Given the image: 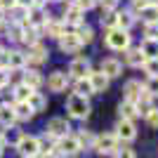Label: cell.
<instances>
[{
    "label": "cell",
    "instance_id": "cell-44",
    "mask_svg": "<svg viewBox=\"0 0 158 158\" xmlns=\"http://www.w3.org/2000/svg\"><path fill=\"white\" fill-rule=\"evenodd\" d=\"M10 83V69H0V87H5Z\"/></svg>",
    "mask_w": 158,
    "mask_h": 158
},
{
    "label": "cell",
    "instance_id": "cell-17",
    "mask_svg": "<svg viewBox=\"0 0 158 158\" xmlns=\"http://www.w3.org/2000/svg\"><path fill=\"white\" fill-rule=\"evenodd\" d=\"M87 80H90V85H92V92H104L106 87H109V78H106L102 71H90Z\"/></svg>",
    "mask_w": 158,
    "mask_h": 158
},
{
    "label": "cell",
    "instance_id": "cell-24",
    "mask_svg": "<svg viewBox=\"0 0 158 158\" xmlns=\"http://www.w3.org/2000/svg\"><path fill=\"white\" fill-rule=\"evenodd\" d=\"M125 61H127V66H132V69H142V64L146 61V57L139 52V47H135V50H127Z\"/></svg>",
    "mask_w": 158,
    "mask_h": 158
},
{
    "label": "cell",
    "instance_id": "cell-38",
    "mask_svg": "<svg viewBox=\"0 0 158 158\" xmlns=\"http://www.w3.org/2000/svg\"><path fill=\"white\" fill-rule=\"evenodd\" d=\"M99 5H102V12H113L116 7H118L120 0H97Z\"/></svg>",
    "mask_w": 158,
    "mask_h": 158
},
{
    "label": "cell",
    "instance_id": "cell-5",
    "mask_svg": "<svg viewBox=\"0 0 158 158\" xmlns=\"http://www.w3.org/2000/svg\"><path fill=\"white\" fill-rule=\"evenodd\" d=\"M57 153H66V156H73V153H78V151H83L80 149V142H78V137L76 135H66V137H59L57 139Z\"/></svg>",
    "mask_w": 158,
    "mask_h": 158
},
{
    "label": "cell",
    "instance_id": "cell-2",
    "mask_svg": "<svg viewBox=\"0 0 158 158\" xmlns=\"http://www.w3.org/2000/svg\"><path fill=\"white\" fill-rule=\"evenodd\" d=\"M104 43H106L109 50H113V52H123V50L130 47V33L120 31V28H111V31H106Z\"/></svg>",
    "mask_w": 158,
    "mask_h": 158
},
{
    "label": "cell",
    "instance_id": "cell-12",
    "mask_svg": "<svg viewBox=\"0 0 158 158\" xmlns=\"http://www.w3.org/2000/svg\"><path fill=\"white\" fill-rule=\"evenodd\" d=\"M26 54L19 52V50H12V52H5V64L7 69H14V71H21L24 66H26Z\"/></svg>",
    "mask_w": 158,
    "mask_h": 158
},
{
    "label": "cell",
    "instance_id": "cell-43",
    "mask_svg": "<svg viewBox=\"0 0 158 158\" xmlns=\"http://www.w3.org/2000/svg\"><path fill=\"white\" fill-rule=\"evenodd\" d=\"M116 158H135V151H132V149H120V146H118Z\"/></svg>",
    "mask_w": 158,
    "mask_h": 158
},
{
    "label": "cell",
    "instance_id": "cell-41",
    "mask_svg": "<svg viewBox=\"0 0 158 158\" xmlns=\"http://www.w3.org/2000/svg\"><path fill=\"white\" fill-rule=\"evenodd\" d=\"M149 2H151V0H130V5H132V14H135V12H142V10H144Z\"/></svg>",
    "mask_w": 158,
    "mask_h": 158
},
{
    "label": "cell",
    "instance_id": "cell-31",
    "mask_svg": "<svg viewBox=\"0 0 158 158\" xmlns=\"http://www.w3.org/2000/svg\"><path fill=\"white\" fill-rule=\"evenodd\" d=\"M47 31V35H52V38L59 40L61 35H64V24H59V21H52V19H47V24L43 26Z\"/></svg>",
    "mask_w": 158,
    "mask_h": 158
},
{
    "label": "cell",
    "instance_id": "cell-39",
    "mask_svg": "<svg viewBox=\"0 0 158 158\" xmlns=\"http://www.w3.org/2000/svg\"><path fill=\"white\" fill-rule=\"evenodd\" d=\"M144 118H146V123H149V125H151V127H156V130H158V109H156V106H153L151 111L146 113Z\"/></svg>",
    "mask_w": 158,
    "mask_h": 158
},
{
    "label": "cell",
    "instance_id": "cell-18",
    "mask_svg": "<svg viewBox=\"0 0 158 158\" xmlns=\"http://www.w3.org/2000/svg\"><path fill=\"white\" fill-rule=\"evenodd\" d=\"M139 17H142V21H144L146 26H158V5L156 2H149V5L139 12Z\"/></svg>",
    "mask_w": 158,
    "mask_h": 158
},
{
    "label": "cell",
    "instance_id": "cell-30",
    "mask_svg": "<svg viewBox=\"0 0 158 158\" xmlns=\"http://www.w3.org/2000/svg\"><path fill=\"white\" fill-rule=\"evenodd\" d=\"M76 38H78L80 45H87V43H92V40H94V31L83 24V26H78V31H76Z\"/></svg>",
    "mask_w": 158,
    "mask_h": 158
},
{
    "label": "cell",
    "instance_id": "cell-3",
    "mask_svg": "<svg viewBox=\"0 0 158 158\" xmlns=\"http://www.w3.org/2000/svg\"><path fill=\"white\" fill-rule=\"evenodd\" d=\"M17 151H19V156H24V158H38L40 156L38 137H33V135H21V139L17 142Z\"/></svg>",
    "mask_w": 158,
    "mask_h": 158
},
{
    "label": "cell",
    "instance_id": "cell-37",
    "mask_svg": "<svg viewBox=\"0 0 158 158\" xmlns=\"http://www.w3.org/2000/svg\"><path fill=\"white\" fill-rule=\"evenodd\" d=\"M73 5L78 7L80 12H85V10H92V7L97 5V0H73Z\"/></svg>",
    "mask_w": 158,
    "mask_h": 158
},
{
    "label": "cell",
    "instance_id": "cell-48",
    "mask_svg": "<svg viewBox=\"0 0 158 158\" xmlns=\"http://www.w3.org/2000/svg\"><path fill=\"white\" fill-rule=\"evenodd\" d=\"M45 2H47V0H33V5H35V7H43Z\"/></svg>",
    "mask_w": 158,
    "mask_h": 158
},
{
    "label": "cell",
    "instance_id": "cell-33",
    "mask_svg": "<svg viewBox=\"0 0 158 158\" xmlns=\"http://www.w3.org/2000/svg\"><path fill=\"white\" fill-rule=\"evenodd\" d=\"M94 139H97V137H94V135H92V132H80V135H78V142H80V149H92V146H94Z\"/></svg>",
    "mask_w": 158,
    "mask_h": 158
},
{
    "label": "cell",
    "instance_id": "cell-8",
    "mask_svg": "<svg viewBox=\"0 0 158 158\" xmlns=\"http://www.w3.org/2000/svg\"><path fill=\"white\" fill-rule=\"evenodd\" d=\"M69 130H71V125H69V120H66V118H50V123H47V127H45V132H47V135H52L54 139L66 137Z\"/></svg>",
    "mask_w": 158,
    "mask_h": 158
},
{
    "label": "cell",
    "instance_id": "cell-51",
    "mask_svg": "<svg viewBox=\"0 0 158 158\" xmlns=\"http://www.w3.org/2000/svg\"><path fill=\"white\" fill-rule=\"evenodd\" d=\"M2 14H5V12H2V10H0V26H2V21H5V17H2Z\"/></svg>",
    "mask_w": 158,
    "mask_h": 158
},
{
    "label": "cell",
    "instance_id": "cell-22",
    "mask_svg": "<svg viewBox=\"0 0 158 158\" xmlns=\"http://www.w3.org/2000/svg\"><path fill=\"white\" fill-rule=\"evenodd\" d=\"M21 73H24V80H21V83H24V85H28L33 92L43 85V76H40L38 71H21Z\"/></svg>",
    "mask_w": 158,
    "mask_h": 158
},
{
    "label": "cell",
    "instance_id": "cell-32",
    "mask_svg": "<svg viewBox=\"0 0 158 158\" xmlns=\"http://www.w3.org/2000/svg\"><path fill=\"white\" fill-rule=\"evenodd\" d=\"M31 87L28 85H24V83H19V85L14 87V99H17V102H28V97H31Z\"/></svg>",
    "mask_w": 158,
    "mask_h": 158
},
{
    "label": "cell",
    "instance_id": "cell-21",
    "mask_svg": "<svg viewBox=\"0 0 158 158\" xmlns=\"http://www.w3.org/2000/svg\"><path fill=\"white\" fill-rule=\"evenodd\" d=\"M116 14H118L116 28H120V31H130V28L135 26V14H132L130 10H125V12H116Z\"/></svg>",
    "mask_w": 158,
    "mask_h": 158
},
{
    "label": "cell",
    "instance_id": "cell-25",
    "mask_svg": "<svg viewBox=\"0 0 158 158\" xmlns=\"http://www.w3.org/2000/svg\"><path fill=\"white\" fill-rule=\"evenodd\" d=\"M118 113H120L123 120H132V123H135V118H137V109H135L132 102H120L118 104Z\"/></svg>",
    "mask_w": 158,
    "mask_h": 158
},
{
    "label": "cell",
    "instance_id": "cell-42",
    "mask_svg": "<svg viewBox=\"0 0 158 158\" xmlns=\"http://www.w3.org/2000/svg\"><path fill=\"white\" fill-rule=\"evenodd\" d=\"M2 139H5V142H12V144L17 146V142L21 139V135H19L17 130H14V127H10V132H7V137H2Z\"/></svg>",
    "mask_w": 158,
    "mask_h": 158
},
{
    "label": "cell",
    "instance_id": "cell-6",
    "mask_svg": "<svg viewBox=\"0 0 158 158\" xmlns=\"http://www.w3.org/2000/svg\"><path fill=\"white\" fill-rule=\"evenodd\" d=\"M92 71V66H90V59L87 57H78V59H73L71 66H69V73L66 76H71V78L80 80V78H87Z\"/></svg>",
    "mask_w": 158,
    "mask_h": 158
},
{
    "label": "cell",
    "instance_id": "cell-52",
    "mask_svg": "<svg viewBox=\"0 0 158 158\" xmlns=\"http://www.w3.org/2000/svg\"><path fill=\"white\" fill-rule=\"evenodd\" d=\"M52 2H61V0H52Z\"/></svg>",
    "mask_w": 158,
    "mask_h": 158
},
{
    "label": "cell",
    "instance_id": "cell-4",
    "mask_svg": "<svg viewBox=\"0 0 158 158\" xmlns=\"http://www.w3.org/2000/svg\"><path fill=\"white\" fill-rule=\"evenodd\" d=\"M92 149H97L102 156H104V153H116V151H118V139H116L113 132L99 135V137L94 139V146H92Z\"/></svg>",
    "mask_w": 158,
    "mask_h": 158
},
{
    "label": "cell",
    "instance_id": "cell-14",
    "mask_svg": "<svg viewBox=\"0 0 158 158\" xmlns=\"http://www.w3.org/2000/svg\"><path fill=\"white\" fill-rule=\"evenodd\" d=\"M64 24H71V26H83V12L73 5H64Z\"/></svg>",
    "mask_w": 158,
    "mask_h": 158
},
{
    "label": "cell",
    "instance_id": "cell-15",
    "mask_svg": "<svg viewBox=\"0 0 158 158\" xmlns=\"http://www.w3.org/2000/svg\"><path fill=\"white\" fill-rule=\"evenodd\" d=\"M123 92H125V102H137L139 99V94L144 92V85L139 83V80H127L125 83V87H123Z\"/></svg>",
    "mask_w": 158,
    "mask_h": 158
},
{
    "label": "cell",
    "instance_id": "cell-45",
    "mask_svg": "<svg viewBox=\"0 0 158 158\" xmlns=\"http://www.w3.org/2000/svg\"><path fill=\"white\" fill-rule=\"evenodd\" d=\"M12 7H17L14 0H0V10H2V12H5V10H12Z\"/></svg>",
    "mask_w": 158,
    "mask_h": 158
},
{
    "label": "cell",
    "instance_id": "cell-13",
    "mask_svg": "<svg viewBox=\"0 0 158 158\" xmlns=\"http://www.w3.org/2000/svg\"><path fill=\"white\" fill-rule=\"evenodd\" d=\"M47 19H50V17L45 14V10H43V7H35V5H33V7H31V12H28V21H26V24L40 31V28L47 24Z\"/></svg>",
    "mask_w": 158,
    "mask_h": 158
},
{
    "label": "cell",
    "instance_id": "cell-50",
    "mask_svg": "<svg viewBox=\"0 0 158 158\" xmlns=\"http://www.w3.org/2000/svg\"><path fill=\"white\" fill-rule=\"evenodd\" d=\"M5 59V50H2V45H0V61Z\"/></svg>",
    "mask_w": 158,
    "mask_h": 158
},
{
    "label": "cell",
    "instance_id": "cell-36",
    "mask_svg": "<svg viewBox=\"0 0 158 158\" xmlns=\"http://www.w3.org/2000/svg\"><path fill=\"white\" fill-rule=\"evenodd\" d=\"M21 33H24V24H14L12 21V26H10V31H7V35L12 40H21Z\"/></svg>",
    "mask_w": 158,
    "mask_h": 158
},
{
    "label": "cell",
    "instance_id": "cell-19",
    "mask_svg": "<svg viewBox=\"0 0 158 158\" xmlns=\"http://www.w3.org/2000/svg\"><path fill=\"white\" fill-rule=\"evenodd\" d=\"M135 109H137V116H146V113L153 109V97L144 90V92L139 94V99L135 102Z\"/></svg>",
    "mask_w": 158,
    "mask_h": 158
},
{
    "label": "cell",
    "instance_id": "cell-9",
    "mask_svg": "<svg viewBox=\"0 0 158 158\" xmlns=\"http://www.w3.org/2000/svg\"><path fill=\"white\" fill-rule=\"evenodd\" d=\"M99 71L111 80V78H118L120 73H123V66H120V61L116 59V57H106V59L102 61V69H99Z\"/></svg>",
    "mask_w": 158,
    "mask_h": 158
},
{
    "label": "cell",
    "instance_id": "cell-23",
    "mask_svg": "<svg viewBox=\"0 0 158 158\" xmlns=\"http://www.w3.org/2000/svg\"><path fill=\"white\" fill-rule=\"evenodd\" d=\"M12 111H14V118L17 120H31L33 118V111H31V106H28L26 102H17V104L12 106Z\"/></svg>",
    "mask_w": 158,
    "mask_h": 158
},
{
    "label": "cell",
    "instance_id": "cell-47",
    "mask_svg": "<svg viewBox=\"0 0 158 158\" xmlns=\"http://www.w3.org/2000/svg\"><path fill=\"white\" fill-rule=\"evenodd\" d=\"M40 158H61V156H59L57 151H47V153H43Z\"/></svg>",
    "mask_w": 158,
    "mask_h": 158
},
{
    "label": "cell",
    "instance_id": "cell-29",
    "mask_svg": "<svg viewBox=\"0 0 158 158\" xmlns=\"http://www.w3.org/2000/svg\"><path fill=\"white\" fill-rule=\"evenodd\" d=\"M73 92L78 94V97H90V94H94V92H92V85H90V80H87V78L76 80V85H73Z\"/></svg>",
    "mask_w": 158,
    "mask_h": 158
},
{
    "label": "cell",
    "instance_id": "cell-20",
    "mask_svg": "<svg viewBox=\"0 0 158 158\" xmlns=\"http://www.w3.org/2000/svg\"><path fill=\"white\" fill-rule=\"evenodd\" d=\"M139 52L146 59H158V38H144V43L139 45Z\"/></svg>",
    "mask_w": 158,
    "mask_h": 158
},
{
    "label": "cell",
    "instance_id": "cell-28",
    "mask_svg": "<svg viewBox=\"0 0 158 158\" xmlns=\"http://www.w3.org/2000/svg\"><path fill=\"white\" fill-rule=\"evenodd\" d=\"M14 111H12V106L10 104H2L0 106V125L2 127H12L14 125Z\"/></svg>",
    "mask_w": 158,
    "mask_h": 158
},
{
    "label": "cell",
    "instance_id": "cell-35",
    "mask_svg": "<svg viewBox=\"0 0 158 158\" xmlns=\"http://www.w3.org/2000/svg\"><path fill=\"white\" fill-rule=\"evenodd\" d=\"M142 69L146 71L149 78H156V76H158V59H146L144 64H142Z\"/></svg>",
    "mask_w": 158,
    "mask_h": 158
},
{
    "label": "cell",
    "instance_id": "cell-46",
    "mask_svg": "<svg viewBox=\"0 0 158 158\" xmlns=\"http://www.w3.org/2000/svg\"><path fill=\"white\" fill-rule=\"evenodd\" d=\"M17 2V7H24V10H31L33 7V0H14Z\"/></svg>",
    "mask_w": 158,
    "mask_h": 158
},
{
    "label": "cell",
    "instance_id": "cell-27",
    "mask_svg": "<svg viewBox=\"0 0 158 158\" xmlns=\"http://www.w3.org/2000/svg\"><path fill=\"white\" fill-rule=\"evenodd\" d=\"M40 31L38 28H33V26H28V24H24V33H21V40L26 43L28 47H33L35 43H40Z\"/></svg>",
    "mask_w": 158,
    "mask_h": 158
},
{
    "label": "cell",
    "instance_id": "cell-26",
    "mask_svg": "<svg viewBox=\"0 0 158 158\" xmlns=\"http://www.w3.org/2000/svg\"><path fill=\"white\" fill-rule=\"evenodd\" d=\"M26 104L31 106V111H33V113H38V111H45L47 99L43 97L40 92H31V97H28V102H26Z\"/></svg>",
    "mask_w": 158,
    "mask_h": 158
},
{
    "label": "cell",
    "instance_id": "cell-1",
    "mask_svg": "<svg viewBox=\"0 0 158 158\" xmlns=\"http://www.w3.org/2000/svg\"><path fill=\"white\" fill-rule=\"evenodd\" d=\"M66 111L71 118H78V120H85L90 116V102L87 97H78V94H71L66 99Z\"/></svg>",
    "mask_w": 158,
    "mask_h": 158
},
{
    "label": "cell",
    "instance_id": "cell-7",
    "mask_svg": "<svg viewBox=\"0 0 158 158\" xmlns=\"http://www.w3.org/2000/svg\"><path fill=\"white\" fill-rule=\"evenodd\" d=\"M116 139H123V142H132V139H137V127L132 120H118V125H116Z\"/></svg>",
    "mask_w": 158,
    "mask_h": 158
},
{
    "label": "cell",
    "instance_id": "cell-16",
    "mask_svg": "<svg viewBox=\"0 0 158 158\" xmlns=\"http://www.w3.org/2000/svg\"><path fill=\"white\" fill-rule=\"evenodd\" d=\"M47 47L45 45H40V43H35L33 47H28V54H26V59L31 61V64H43V61H47Z\"/></svg>",
    "mask_w": 158,
    "mask_h": 158
},
{
    "label": "cell",
    "instance_id": "cell-40",
    "mask_svg": "<svg viewBox=\"0 0 158 158\" xmlns=\"http://www.w3.org/2000/svg\"><path fill=\"white\" fill-rule=\"evenodd\" d=\"M144 90L151 94V97H156V94H158V76H156V78H149V83L144 85Z\"/></svg>",
    "mask_w": 158,
    "mask_h": 158
},
{
    "label": "cell",
    "instance_id": "cell-10",
    "mask_svg": "<svg viewBox=\"0 0 158 158\" xmlns=\"http://www.w3.org/2000/svg\"><path fill=\"white\" fill-rule=\"evenodd\" d=\"M66 85H69V76H66L64 71L50 73V78H47V87H50L52 92H64Z\"/></svg>",
    "mask_w": 158,
    "mask_h": 158
},
{
    "label": "cell",
    "instance_id": "cell-34",
    "mask_svg": "<svg viewBox=\"0 0 158 158\" xmlns=\"http://www.w3.org/2000/svg\"><path fill=\"white\" fill-rule=\"evenodd\" d=\"M116 19H118V14L116 12H102V26H106L109 28V31H111V28H116Z\"/></svg>",
    "mask_w": 158,
    "mask_h": 158
},
{
    "label": "cell",
    "instance_id": "cell-11",
    "mask_svg": "<svg viewBox=\"0 0 158 158\" xmlns=\"http://www.w3.org/2000/svg\"><path fill=\"white\" fill-rule=\"evenodd\" d=\"M80 43H78V38H76V33H64L59 38V50L61 52H66V54H76L80 50Z\"/></svg>",
    "mask_w": 158,
    "mask_h": 158
},
{
    "label": "cell",
    "instance_id": "cell-49",
    "mask_svg": "<svg viewBox=\"0 0 158 158\" xmlns=\"http://www.w3.org/2000/svg\"><path fill=\"white\" fill-rule=\"evenodd\" d=\"M2 149H5V139H2V135H0V153H2Z\"/></svg>",
    "mask_w": 158,
    "mask_h": 158
}]
</instances>
